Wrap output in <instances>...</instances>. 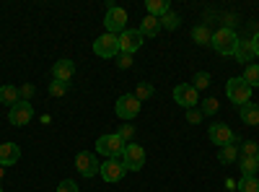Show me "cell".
Returning a JSON list of instances; mask_svg holds the SVG:
<instances>
[{
    "label": "cell",
    "instance_id": "obj_1",
    "mask_svg": "<svg viewBox=\"0 0 259 192\" xmlns=\"http://www.w3.org/2000/svg\"><path fill=\"white\" fill-rule=\"evenodd\" d=\"M124 145H127V143H124L117 133H109V135H101V138L96 140V153H101V156H106V159H122Z\"/></svg>",
    "mask_w": 259,
    "mask_h": 192
},
{
    "label": "cell",
    "instance_id": "obj_2",
    "mask_svg": "<svg viewBox=\"0 0 259 192\" xmlns=\"http://www.w3.org/2000/svg\"><path fill=\"white\" fill-rule=\"evenodd\" d=\"M236 45H239V36H236L233 29H218L212 34V50L218 55H233L236 52Z\"/></svg>",
    "mask_w": 259,
    "mask_h": 192
},
{
    "label": "cell",
    "instance_id": "obj_3",
    "mask_svg": "<svg viewBox=\"0 0 259 192\" xmlns=\"http://www.w3.org/2000/svg\"><path fill=\"white\" fill-rule=\"evenodd\" d=\"M94 52L99 55V57H104V60H112V57H117L119 55V34H101V36H96L94 39Z\"/></svg>",
    "mask_w": 259,
    "mask_h": 192
},
{
    "label": "cell",
    "instance_id": "obj_4",
    "mask_svg": "<svg viewBox=\"0 0 259 192\" xmlns=\"http://www.w3.org/2000/svg\"><path fill=\"white\" fill-rule=\"evenodd\" d=\"M140 99L135 96V94H122L119 99H117V104H114V112H117V117L119 120H135L138 114H140Z\"/></svg>",
    "mask_w": 259,
    "mask_h": 192
},
{
    "label": "cell",
    "instance_id": "obj_5",
    "mask_svg": "<svg viewBox=\"0 0 259 192\" xmlns=\"http://www.w3.org/2000/svg\"><path fill=\"white\" fill-rule=\"evenodd\" d=\"M226 96H228L233 104L244 106V104H249V99H251V86H249L244 78H231V81L226 83Z\"/></svg>",
    "mask_w": 259,
    "mask_h": 192
},
{
    "label": "cell",
    "instance_id": "obj_6",
    "mask_svg": "<svg viewBox=\"0 0 259 192\" xmlns=\"http://www.w3.org/2000/svg\"><path fill=\"white\" fill-rule=\"evenodd\" d=\"M122 164H124L127 172H140V169L145 166V151L135 143H127L124 153H122Z\"/></svg>",
    "mask_w": 259,
    "mask_h": 192
},
{
    "label": "cell",
    "instance_id": "obj_7",
    "mask_svg": "<svg viewBox=\"0 0 259 192\" xmlns=\"http://www.w3.org/2000/svg\"><path fill=\"white\" fill-rule=\"evenodd\" d=\"M174 101L179 106H184V109H194V106L200 104V94L192 83H179V86L174 89Z\"/></svg>",
    "mask_w": 259,
    "mask_h": 192
},
{
    "label": "cell",
    "instance_id": "obj_8",
    "mask_svg": "<svg viewBox=\"0 0 259 192\" xmlns=\"http://www.w3.org/2000/svg\"><path fill=\"white\" fill-rule=\"evenodd\" d=\"M104 26H106V31H109V34H122L127 29V11L119 8V6H114L112 11H106Z\"/></svg>",
    "mask_w": 259,
    "mask_h": 192
},
{
    "label": "cell",
    "instance_id": "obj_9",
    "mask_svg": "<svg viewBox=\"0 0 259 192\" xmlns=\"http://www.w3.org/2000/svg\"><path fill=\"white\" fill-rule=\"evenodd\" d=\"M8 120H11V125H16V127H24V125H29V122L34 120V106H31L29 101L21 99L18 104H13V106H11Z\"/></svg>",
    "mask_w": 259,
    "mask_h": 192
},
{
    "label": "cell",
    "instance_id": "obj_10",
    "mask_svg": "<svg viewBox=\"0 0 259 192\" xmlns=\"http://www.w3.org/2000/svg\"><path fill=\"white\" fill-rule=\"evenodd\" d=\"M99 174H101V179L104 182H119L124 174H127V169H124V164H122V159H106L101 166H99Z\"/></svg>",
    "mask_w": 259,
    "mask_h": 192
},
{
    "label": "cell",
    "instance_id": "obj_11",
    "mask_svg": "<svg viewBox=\"0 0 259 192\" xmlns=\"http://www.w3.org/2000/svg\"><path fill=\"white\" fill-rule=\"evenodd\" d=\"M143 34H140V29H124L122 34H119V52H124V55H133V52H138L140 47H143Z\"/></svg>",
    "mask_w": 259,
    "mask_h": 192
},
{
    "label": "cell",
    "instance_id": "obj_12",
    "mask_svg": "<svg viewBox=\"0 0 259 192\" xmlns=\"http://www.w3.org/2000/svg\"><path fill=\"white\" fill-rule=\"evenodd\" d=\"M99 166H101V164H99L96 156L89 153V151H80V153L75 156V169H78V174L85 177V179L96 177V174H99Z\"/></svg>",
    "mask_w": 259,
    "mask_h": 192
},
{
    "label": "cell",
    "instance_id": "obj_13",
    "mask_svg": "<svg viewBox=\"0 0 259 192\" xmlns=\"http://www.w3.org/2000/svg\"><path fill=\"white\" fill-rule=\"evenodd\" d=\"M207 138L212 140V145H231V143H236V135H233V130L228 125H210L207 127Z\"/></svg>",
    "mask_w": 259,
    "mask_h": 192
},
{
    "label": "cell",
    "instance_id": "obj_14",
    "mask_svg": "<svg viewBox=\"0 0 259 192\" xmlns=\"http://www.w3.org/2000/svg\"><path fill=\"white\" fill-rule=\"evenodd\" d=\"M75 75V62L68 60V57H62L57 60L55 65H52V78L55 81H62V83H70V78Z\"/></svg>",
    "mask_w": 259,
    "mask_h": 192
},
{
    "label": "cell",
    "instance_id": "obj_15",
    "mask_svg": "<svg viewBox=\"0 0 259 192\" xmlns=\"http://www.w3.org/2000/svg\"><path fill=\"white\" fill-rule=\"evenodd\" d=\"M254 45H251V39H239V45H236V52H233V57L239 60V62H244V65H251V60H254Z\"/></svg>",
    "mask_w": 259,
    "mask_h": 192
},
{
    "label": "cell",
    "instance_id": "obj_16",
    "mask_svg": "<svg viewBox=\"0 0 259 192\" xmlns=\"http://www.w3.org/2000/svg\"><path fill=\"white\" fill-rule=\"evenodd\" d=\"M21 159V148L16 143H3L0 145V166H13Z\"/></svg>",
    "mask_w": 259,
    "mask_h": 192
},
{
    "label": "cell",
    "instance_id": "obj_17",
    "mask_svg": "<svg viewBox=\"0 0 259 192\" xmlns=\"http://www.w3.org/2000/svg\"><path fill=\"white\" fill-rule=\"evenodd\" d=\"M241 122L249 125V127H256L259 125V106L256 104H244L241 106Z\"/></svg>",
    "mask_w": 259,
    "mask_h": 192
},
{
    "label": "cell",
    "instance_id": "obj_18",
    "mask_svg": "<svg viewBox=\"0 0 259 192\" xmlns=\"http://www.w3.org/2000/svg\"><path fill=\"white\" fill-rule=\"evenodd\" d=\"M161 31V21L156 18V16H145L143 21H140V34L143 36H156Z\"/></svg>",
    "mask_w": 259,
    "mask_h": 192
},
{
    "label": "cell",
    "instance_id": "obj_19",
    "mask_svg": "<svg viewBox=\"0 0 259 192\" xmlns=\"http://www.w3.org/2000/svg\"><path fill=\"white\" fill-rule=\"evenodd\" d=\"M18 101H21V94H18V89H16V86H11V83L0 86V104L13 106V104H18Z\"/></svg>",
    "mask_w": 259,
    "mask_h": 192
},
{
    "label": "cell",
    "instance_id": "obj_20",
    "mask_svg": "<svg viewBox=\"0 0 259 192\" xmlns=\"http://www.w3.org/2000/svg\"><path fill=\"white\" fill-rule=\"evenodd\" d=\"M192 39L197 42L200 47H207V45H212V31H210L205 24H200V26L192 29Z\"/></svg>",
    "mask_w": 259,
    "mask_h": 192
},
{
    "label": "cell",
    "instance_id": "obj_21",
    "mask_svg": "<svg viewBox=\"0 0 259 192\" xmlns=\"http://www.w3.org/2000/svg\"><path fill=\"white\" fill-rule=\"evenodd\" d=\"M145 8H148V16H156V18H161L171 11L166 0H145Z\"/></svg>",
    "mask_w": 259,
    "mask_h": 192
},
{
    "label": "cell",
    "instance_id": "obj_22",
    "mask_svg": "<svg viewBox=\"0 0 259 192\" xmlns=\"http://www.w3.org/2000/svg\"><path fill=\"white\" fill-rule=\"evenodd\" d=\"M236 159H239V148H236L233 143H231V145H223L221 151H218V161H221V164H226V166H228V164H233Z\"/></svg>",
    "mask_w": 259,
    "mask_h": 192
},
{
    "label": "cell",
    "instance_id": "obj_23",
    "mask_svg": "<svg viewBox=\"0 0 259 192\" xmlns=\"http://www.w3.org/2000/svg\"><path fill=\"white\" fill-rule=\"evenodd\" d=\"M158 21H161V29H168V31H174V29L182 26V18H179V13H174V11H168V13L161 16Z\"/></svg>",
    "mask_w": 259,
    "mask_h": 192
},
{
    "label": "cell",
    "instance_id": "obj_24",
    "mask_svg": "<svg viewBox=\"0 0 259 192\" xmlns=\"http://www.w3.org/2000/svg\"><path fill=\"white\" fill-rule=\"evenodd\" d=\"M239 159H241V172H244V177H256L259 161H256V159H249V156H239Z\"/></svg>",
    "mask_w": 259,
    "mask_h": 192
},
{
    "label": "cell",
    "instance_id": "obj_25",
    "mask_svg": "<svg viewBox=\"0 0 259 192\" xmlns=\"http://www.w3.org/2000/svg\"><path fill=\"white\" fill-rule=\"evenodd\" d=\"M246 83H249V86L251 89H256L259 86V65H254V62H251V65H246L244 68V75H241Z\"/></svg>",
    "mask_w": 259,
    "mask_h": 192
},
{
    "label": "cell",
    "instance_id": "obj_26",
    "mask_svg": "<svg viewBox=\"0 0 259 192\" xmlns=\"http://www.w3.org/2000/svg\"><path fill=\"white\" fill-rule=\"evenodd\" d=\"M239 192H259V179L256 177H241V182H236Z\"/></svg>",
    "mask_w": 259,
    "mask_h": 192
},
{
    "label": "cell",
    "instance_id": "obj_27",
    "mask_svg": "<svg viewBox=\"0 0 259 192\" xmlns=\"http://www.w3.org/2000/svg\"><path fill=\"white\" fill-rule=\"evenodd\" d=\"M153 86H150V83L148 81H143V83H138V89H135V96L140 99V101H145V99H150V96H153Z\"/></svg>",
    "mask_w": 259,
    "mask_h": 192
},
{
    "label": "cell",
    "instance_id": "obj_28",
    "mask_svg": "<svg viewBox=\"0 0 259 192\" xmlns=\"http://www.w3.org/2000/svg\"><path fill=\"white\" fill-rule=\"evenodd\" d=\"M192 86L197 89V91H202V89H207L210 86V73H205V70H200L197 75H194V81H192Z\"/></svg>",
    "mask_w": 259,
    "mask_h": 192
},
{
    "label": "cell",
    "instance_id": "obj_29",
    "mask_svg": "<svg viewBox=\"0 0 259 192\" xmlns=\"http://www.w3.org/2000/svg\"><path fill=\"white\" fill-rule=\"evenodd\" d=\"M256 153H259V145L254 140H246L241 145V151H239V156H249V159H256Z\"/></svg>",
    "mask_w": 259,
    "mask_h": 192
},
{
    "label": "cell",
    "instance_id": "obj_30",
    "mask_svg": "<svg viewBox=\"0 0 259 192\" xmlns=\"http://www.w3.org/2000/svg\"><path fill=\"white\" fill-rule=\"evenodd\" d=\"M50 94H52V96H57V99H60V96H65V94H68V83H62V81H52V83H50Z\"/></svg>",
    "mask_w": 259,
    "mask_h": 192
},
{
    "label": "cell",
    "instance_id": "obj_31",
    "mask_svg": "<svg viewBox=\"0 0 259 192\" xmlns=\"http://www.w3.org/2000/svg\"><path fill=\"white\" fill-rule=\"evenodd\" d=\"M218 99H205L202 101V114H215V112H218Z\"/></svg>",
    "mask_w": 259,
    "mask_h": 192
},
{
    "label": "cell",
    "instance_id": "obj_32",
    "mask_svg": "<svg viewBox=\"0 0 259 192\" xmlns=\"http://www.w3.org/2000/svg\"><path fill=\"white\" fill-rule=\"evenodd\" d=\"M117 135H119L124 143H130V140H133V135H135V127H133V125H122Z\"/></svg>",
    "mask_w": 259,
    "mask_h": 192
},
{
    "label": "cell",
    "instance_id": "obj_33",
    "mask_svg": "<svg viewBox=\"0 0 259 192\" xmlns=\"http://www.w3.org/2000/svg\"><path fill=\"white\" fill-rule=\"evenodd\" d=\"M202 109H197V106H194V109H187V122H192V125H197V122H202Z\"/></svg>",
    "mask_w": 259,
    "mask_h": 192
},
{
    "label": "cell",
    "instance_id": "obj_34",
    "mask_svg": "<svg viewBox=\"0 0 259 192\" xmlns=\"http://www.w3.org/2000/svg\"><path fill=\"white\" fill-rule=\"evenodd\" d=\"M117 65H119L122 70L133 68V55H124V52H119V55H117Z\"/></svg>",
    "mask_w": 259,
    "mask_h": 192
},
{
    "label": "cell",
    "instance_id": "obj_35",
    "mask_svg": "<svg viewBox=\"0 0 259 192\" xmlns=\"http://www.w3.org/2000/svg\"><path fill=\"white\" fill-rule=\"evenodd\" d=\"M57 192H78V184H75L73 179H62V182L57 184Z\"/></svg>",
    "mask_w": 259,
    "mask_h": 192
},
{
    "label": "cell",
    "instance_id": "obj_36",
    "mask_svg": "<svg viewBox=\"0 0 259 192\" xmlns=\"http://www.w3.org/2000/svg\"><path fill=\"white\" fill-rule=\"evenodd\" d=\"M18 94H21V96H24V101H29V99H31V96L36 94V89L31 86V83H24V86H21V89H18Z\"/></svg>",
    "mask_w": 259,
    "mask_h": 192
},
{
    "label": "cell",
    "instance_id": "obj_37",
    "mask_svg": "<svg viewBox=\"0 0 259 192\" xmlns=\"http://www.w3.org/2000/svg\"><path fill=\"white\" fill-rule=\"evenodd\" d=\"M251 45H254V52H256V57H259V31L254 34V39H251Z\"/></svg>",
    "mask_w": 259,
    "mask_h": 192
},
{
    "label": "cell",
    "instance_id": "obj_38",
    "mask_svg": "<svg viewBox=\"0 0 259 192\" xmlns=\"http://www.w3.org/2000/svg\"><path fill=\"white\" fill-rule=\"evenodd\" d=\"M3 172H6V166H0V179H3Z\"/></svg>",
    "mask_w": 259,
    "mask_h": 192
},
{
    "label": "cell",
    "instance_id": "obj_39",
    "mask_svg": "<svg viewBox=\"0 0 259 192\" xmlns=\"http://www.w3.org/2000/svg\"><path fill=\"white\" fill-rule=\"evenodd\" d=\"M256 161H259V153H256Z\"/></svg>",
    "mask_w": 259,
    "mask_h": 192
},
{
    "label": "cell",
    "instance_id": "obj_40",
    "mask_svg": "<svg viewBox=\"0 0 259 192\" xmlns=\"http://www.w3.org/2000/svg\"><path fill=\"white\" fill-rule=\"evenodd\" d=\"M0 192H3V187H0Z\"/></svg>",
    "mask_w": 259,
    "mask_h": 192
}]
</instances>
